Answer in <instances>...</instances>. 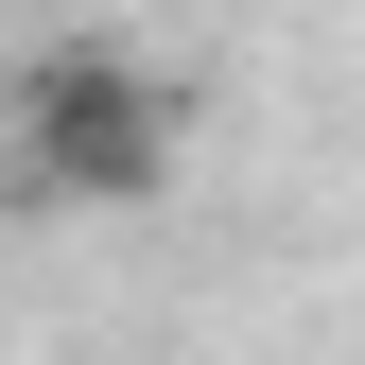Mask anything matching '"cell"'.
I'll return each mask as SVG.
<instances>
[{
	"label": "cell",
	"instance_id": "6da1fadb",
	"mask_svg": "<svg viewBox=\"0 0 365 365\" xmlns=\"http://www.w3.org/2000/svg\"><path fill=\"white\" fill-rule=\"evenodd\" d=\"M0 140H18L35 209H140L174 174V87L122 53V35H53V53L18 70V105H0Z\"/></svg>",
	"mask_w": 365,
	"mask_h": 365
}]
</instances>
